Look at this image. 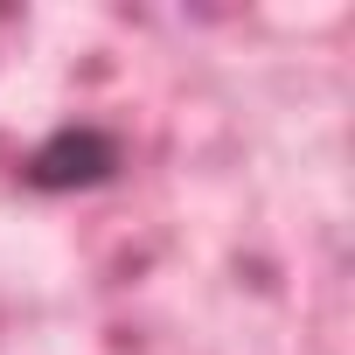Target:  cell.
<instances>
[{
    "instance_id": "obj_1",
    "label": "cell",
    "mask_w": 355,
    "mask_h": 355,
    "mask_svg": "<svg viewBox=\"0 0 355 355\" xmlns=\"http://www.w3.org/2000/svg\"><path fill=\"white\" fill-rule=\"evenodd\" d=\"M119 167H125V139L119 132H105V125H56L21 160V182L35 196H84V189L119 182Z\"/></svg>"
}]
</instances>
